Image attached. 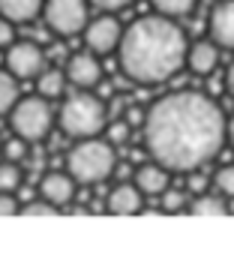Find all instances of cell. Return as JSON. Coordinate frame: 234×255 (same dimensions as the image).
<instances>
[{"label":"cell","instance_id":"6da1fadb","mask_svg":"<svg viewBox=\"0 0 234 255\" xmlns=\"http://www.w3.org/2000/svg\"><path fill=\"white\" fill-rule=\"evenodd\" d=\"M144 147L150 159L168 171L204 168L228 141V120L222 108L198 90H174L147 108Z\"/></svg>","mask_w":234,"mask_h":255},{"label":"cell","instance_id":"7a4b0ae2","mask_svg":"<svg viewBox=\"0 0 234 255\" xmlns=\"http://www.w3.org/2000/svg\"><path fill=\"white\" fill-rule=\"evenodd\" d=\"M186 54H189V42L177 18L153 12L135 18L123 30L120 48H117V63L129 81L141 87H156L174 78L186 66Z\"/></svg>","mask_w":234,"mask_h":255},{"label":"cell","instance_id":"3957f363","mask_svg":"<svg viewBox=\"0 0 234 255\" xmlns=\"http://www.w3.org/2000/svg\"><path fill=\"white\" fill-rule=\"evenodd\" d=\"M117 168V147L108 138H78L66 150V171L81 186H99L105 183Z\"/></svg>","mask_w":234,"mask_h":255},{"label":"cell","instance_id":"277c9868","mask_svg":"<svg viewBox=\"0 0 234 255\" xmlns=\"http://www.w3.org/2000/svg\"><path fill=\"white\" fill-rule=\"evenodd\" d=\"M57 126H60V132L66 138H72V141L93 138V135L105 132V126H108L105 99L90 93V90H75L69 99H63V105L57 111Z\"/></svg>","mask_w":234,"mask_h":255},{"label":"cell","instance_id":"5b68a950","mask_svg":"<svg viewBox=\"0 0 234 255\" xmlns=\"http://www.w3.org/2000/svg\"><path fill=\"white\" fill-rule=\"evenodd\" d=\"M9 126L12 132L30 144L36 141H45L54 129V111H51V102L39 93V96H24L15 102V108L9 111Z\"/></svg>","mask_w":234,"mask_h":255},{"label":"cell","instance_id":"8992f818","mask_svg":"<svg viewBox=\"0 0 234 255\" xmlns=\"http://www.w3.org/2000/svg\"><path fill=\"white\" fill-rule=\"evenodd\" d=\"M42 18L54 36L72 39V36L84 33V27L90 21V0H45Z\"/></svg>","mask_w":234,"mask_h":255},{"label":"cell","instance_id":"52a82bcc","mask_svg":"<svg viewBox=\"0 0 234 255\" xmlns=\"http://www.w3.org/2000/svg\"><path fill=\"white\" fill-rule=\"evenodd\" d=\"M123 24L117 21V12H99L96 18H90L87 21V27H84V45L93 51V54H99V57H105V54H114L117 48H120V39H123Z\"/></svg>","mask_w":234,"mask_h":255},{"label":"cell","instance_id":"ba28073f","mask_svg":"<svg viewBox=\"0 0 234 255\" xmlns=\"http://www.w3.org/2000/svg\"><path fill=\"white\" fill-rule=\"evenodd\" d=\"M6 69L21 78H39L45 72V51L30 39H15L6 48Z\"/></svg>","mask_w":234,"mask_h":255},{"label":"cell","instance_id":"9c48e42d","mask_svg":"<svg viewBox=\"0 0 234 255\" xmlns=\"http://www.w3.org/2000/svg\"><path fill=\"white\" fill-rule=\"evenodd\" d=\"M66 78L75 90H93L102 84V63H99V54H93L90 48L87 51H75L69 60H66Z\"/></svg>","mask_w":234,"mask_h":255},{"label":"cell","instance_id":"30bf717a","mask_svg":"<svg viewBox=\"0 0 234 255\" xmlns=\"http://www.w3.org/2000/svg\"><path fill=\"white\" fill-rule=\"evenodd\" d=\"M207 30H210V39L219 48L234 51V0H222V3H216L210 9Z\"/></svg>","mask_w":234,"mask_h":255},{"label":"cell","instance_id":"8fae6325","mask_svg":"<svg viewBox=\"0 0 234 255\" xmlns=\"http://www.w3.org/2000/svg\"><path fill=\"white\" fill-rule=\"evenodd\" d=\"M75 177L69 171H45L39 180V195L48 198L54 207H63L75 198Z\"/></svg>","mask_w":234,"mask_h":255},{"label":"cell","instance_id":"7c38bea8","mask_svg":"<svg viewBox=\"0 0 234 255\" xmlns=\"http://www.w3.org/2000/svg\"><path fill=\"white\" fill-rule=\"evenodd\" d=\"M144 198L147 195L135 183H117L108 192V213H114V216H135V213H141Z\"/></svg>","mask_w":234,"mask_h":255},{"label":"cell","instance_id":"4fadbf2b","mask_svg":"<svg viewBox=\"0 0 234 255\" xmlns=\"http://www.w3.org/2000/svg\"><path fill=\"white\" fill-rule=\"evenodd\" d=\"M135 186L147 195V198H159L168 186H171V177H168V168L162 162H144L135 168Z\"/></svg>","mask_w":234,"mask_h":255},{"label":"cell","instance_id":"5bb4252c","mask_svg":"<svg viewBox=\"0 0 234 255\" xmlns=\"http://www.w3.org/2000/svg\"><path fill=\"white\" fill-rule=\"evenodd\" d=\"M186 66L195 72V75H210L216 66H219V45L213 39H198L189 45V54H186Z\"/></svg>","mask_w":234,"mask_h":255},{"label":"cell","instance_id":"9a60e30c","mask_svg":"<svg viewBox=\"0 0 234 255\" xmlns=\"http://www.w3.org/2000/svg\"><path fill=\"white\" fill-rule=\"evenodd\" d=\"M45 0H0V15H6L15 24H30L42 15Z\"/></svg>","mask_w":234,"mask_h":255},{"label":"cell","instance_id":"2e32d148","mask_svg":"<svg viewBox=\"0 0 234 255\" xmlns=\"http://www.w3.org/2000/svg\"><path fill=\"white\" fill-rule=\"evenodd\" d=\"M66 84H69V78H66V69H48L45 66V72L36 78V90L45 96V99H60L63 93H66Z\"/></svg>","mask_w":234,"mask_h":255},{"label":"cell","instance_id":"e0dca14e","mask_svg":"<svg viewBox=\"0 0 234 255\" xmlns=\"http://www.w3.org/2000/svg\"><path fill=\"white\" fill-rule=\"evenodd\" d=\"M189 213H195V216H225L228 213L225 195L222 192H201L189 204Z\"/></svg>","mask_w":234,"mask_h":255},{"label":"cell","instance_id":"ac0fdd59","mask_svg":"<svg viewBox=\"0 0 234 255\" xmlns=\"http://www.w3.org/2000/svg\"><path fill=\"white\" fill-rule=\"evenodd\" d=\"M18 99H21V93H18V78H15L9 69H0V117H6V114L15 108Z\"/></svg>","mask_w":234,"mask_h":255},{"label":"cell","instance_id":"d6986e66","mask_svg":"<svg viewBox=\"0 0 234 255\" xmlns=\"http://www.w3.org/2000/svg\"><path fill=\"white\" fill-rule=\"evenodd\" d=\"M24 174H21V165L12 162V159H0V192H18Z\"/></svg>","mask_w":234,"mask_h":255},{"label":"cell","instance_id":"ffe728a7","mask_svg":"<svg viewBox=\"0 0 234 255\" xmlns=\"http://www.w3.org/2000/svg\"><path fill=\"white\" fill-rule=\"evenodd\" d=\"M150 3H153L156 12H162V15H168V18H186V15L195 9L198 0H150Z\"/></svg>","mask_w":234,"mask_h":255},{"label":"cell","instance_id":"44dd1931","mask_svg":"<svg viewBox=\"0 0 234 255\" xmlns=\"http://www.w3.org/2000/svg\"><path fill=\"white\" fill-rule=\"evenodd\" d=\"M129 135H132V123H129L123 114L117 117V120H108V126H105V138H108L114 147H126Z\"/></svg>","mask_w":234,"mask_h":255},{"label":"cell","instance_id":"7402d4cb","mask_svg":"<svg viewBox=\"0 0 234 255\" xmlns=\"http://www.w3.org/2000/svg\"><path fill=\"white\" fill-rule=\"evenodd\" d=\"M159 201H162V213H183V210H189V189L168 186L159 195Z\"/></svg>","mask_w":234,"mask_h":255},{"label":"cell","instance_id":"603a6c76","mask_svg":"<svg viewBox=\"0 0 234 255\" xmlns=\"http://www.w3.org/2000/svg\"><path fill=\"white\" fill-rule=\"evenodd\" d=\"M216 192H222L225 198H234V165H222L213 177Z\"/></svg>","mask_w":234,"mask_h":255},{"label":"cell","instance_id":"cb8c5ba5","mask_svg":"<svg viewBox=\"0 0 234 255\" xmlns=\"http://www.w3.org/2000/svg\"><path fill=\"white\" fill-rule=\"evenodd\" d=\"M27 144H30V141H24V138H18V135H15V138H9V141L3 144V159L21 162V159L30 153V150H27Z\"/></svg>","mask_w":234,"mask_h":255},{"label":"cell","instance_id":"d4e9b609","mask_svg":"<svg viewBox=\"0 0 234 255\" xmlns=\"http://www.w3.org/2000/svg\"><path fill=\"white\" fill-rule=\"evenodd\" d=\"M54 210H57V207H54L48 198H42V195H39L36 201H30V204H24V207H21V213H24V216H51Z\"/></svg>","mask_w":234,"mask_h":255},{"label":"cell","instance_id":"484cf974","mask_svg":"<svg viewBox=\"0 0 234 255\" xmlns=\"http://www.w3.org/2000/svg\"><path fill=\"white\" fill-rule=\"evenodd\" d=\"M15 21H9L6 15H0V48H9L15 42Z\"/></svg>","mask_w":234,"mask_h":255},{"label":"cell","instance_id":"4316f807","mask_svg":"<svg viewBox=\"0 0 234 255\" xmlns=\"http://www.w3.org/2000/svg\"><path fill=\"white\" fill-rule=\"evenodd\" d=\"M186 189H189V195H201V192H207V177L201 174V168L189 171V177H186Z\"/></svg>","mask_w":234,"mask_h":255},{"label":"cell","instance_id":"83f0119b","mask_svg":"<svg viewBox=\"0 0 234 255\" xmlns=\"http://www.w3.org/2000/svg\"><path fill=\"white\" fill-rule=\"evenodd\" d=\"M21 213V204L15 201V192H0V216H15Z\"/></svg>","mask_w":234,"mask_h":255},{"label":"cell","instance_id":"f1b7e54d","mask_svg":"<svg viewBox=\"0 0 234 255\" xmlns=\"http://www.w3.org/2000/svg\"><path fill=\"white\" fill-rule=\"evenodd\" d=\"M90 3H93L99 12H120V9L132 6V0H90Z\"/></svg>","mask_w":234,"mask_h":255},{"label":"cell","instance_id":"f546056e","mask_svg":"<svg viewBox=\"0 0 234 255\" xmlns=\"http://www.w3.org/2000/svg\"><path fill=\"white\" fill-rule=\"evenodd\" d=\"M225 87H228V93L234 96V63L228 66V75H225Z\"/></svg>","mask_w":234,"mask_h":255},{"label":"cell","instance_id":"4dcf8cb0","mask_svg":"<svg viewBox=\"0 0 234 255\" xmlns=\"http://www.w3.org/2000/svg\"><path fill=\"white\" fill-rule=\"evenodd\" d=\"M228 141H231V147H234V114L228 117Z\"/></svg>","mask_w":234,"mask_h":255},{"label":"cell","instance_id":"1f68e13d","mask_svg":"<svg viewBox=\"0 0 234 255\" xmlns=\"http://www.w3.org/2000/svg\"><path fill=\"white\" fill-rule=\"evenodd\" d=\"M0 156H3V141H0Z\"/></svg>","mask_w":234,"mask_h":255}]
</instances>
